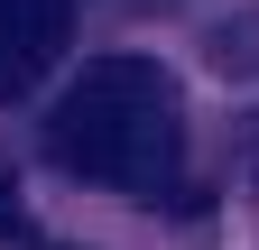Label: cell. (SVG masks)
<instances>
[{
  "label": "cell",
  "instance_id": "6da1fadb",
  "mask_svg": "<svg viewBox=\"0 0 259 250\" xmlns=\"http://www.w3.org/2000/svg\"><path fill=\"white\" fill-rule=\"evenodd\" d=\"M47 148L74 176H93V185H120V195H139V204H167V185L185 167V111H176L167 65H148V56H93V65L56 93Z\"/></svg>",
  "mask_w": 259,
  "mask_h": 250
},
{
  "label": "cell",
  "instance_id": "7a4b0ae2",
  "mask_svg": "<svg viewBox=\"0 0 259 250\" xmlns=\"http://www.w3.org/2000/svg\"><path fill=\"white\" fill-rule=\"evenodd\" d=\"M65 37H74V0H0V102H19L65 56Z\"/></svg>",
  "mask_w": 259,
  "mask_h": 250
},
{
  "label": "cell",
  "instance_id": "3957f363",
  "mask_svg": "<svg viewBox=\"0 0 259 250\" xmlns=\"http://www.w3.org/2000/svg\"><path fill=\"white\" fill-rule=\"evenodd\" d=\"M213 74H259V10L213 28Z\"/></svg>",
  "mask_w": 259,
  "mask_h": 250
},
{
  "label": "cell",
  "instance_id": "277c9868",
  "mask_svg": "<svg viewBox=\"0 0 259 250\" xmlns=\"http://www.w3.org/2000/svg\"><path fill=\"white\" fill-rule=\"evenodd\" d=\"M0 241H28V204H19L10 176H0Z\"/></svg>",
  "mask_w": 259,
  "mask_h": 250
}]
</instances>
